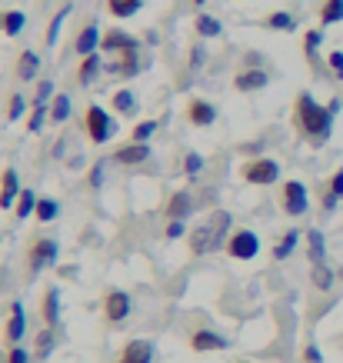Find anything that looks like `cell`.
<instances>
[{"instance_id": "cell-1", "label": "cell", "mask_w": 343, "mask_h": 363, "mask_svg": "<svg viewBox=\"0 0 343 363\" xmlns=\"http://www.w3.org/2000/svg\"><path fill=\"white\" fill-rule=\"evenodd\" d=\"M293 127H297V133L307 143L323 147L333 133V111L330 107H320V104L303 90V94H297V100H293Z\"/></svg>"}, {"instance_id": "cell-2", "label": "cell", "mask_w": 343, "mask_h": 363, "mask_svg": "<svg viewBox=\"0 0 343 363\" xmlns=\"http://www.w3.org/2000/svg\"><path fill=\"white\" fill-rule=\"evenodd\" d=\"M230 223H233V217L227 210H213L207 220L197 223V227L190 230V237H187L190 253H193V257H207V253L227 247V240H230Z\"/></svg>"}, {"instance_id": "cell-3", "label": "cell", "mask_w": 343, "mask_h": 363, "mask_svg": "<svg viewBox=\"0 0 343 363\" xmlns=\"http://www.w3.org/2000/svg\"><path fill=\"white\" fill-rule=\"evenodd\" d=\"M57 257H60V243H57L54 237H37V240H30V247H27V277L33 280L40 270L54 267Z\"/></svg>"}, {"instance_id": "cell-4", "label": "cell", "mask_w": 343, "mask_h": 363, "mask_svg": "<svg viewBox=\"0 0 343 363\" xmlns=\"http://www.w3.org/2000/svg\"><path fill=\"white\" fill-rule=\"evenodd\" d=\"M84 133H87L90 143H97L100 147V143H107L113 133H117V121H113L100 104H90L87 113H84Z\"/></svg>"}, {"instance_id": "cell-5", "label": "cell", "mask_w": 343, "mask_h": 363, "mask_svg": "<svg viewBox=\"0 0 343 363\" xmlns=\"http://www.w3.org/2000/svg\"><path fill=\"white\" fill-rule=\"evenodd\" d=\"M240 177L247 184H254V187H270V184L280 180V164L274 157H257V160H247L240 167Z\"/></svg>"}, {"instance_id": "cell-6", "label": "cell", "mask_w": 343, "mask_h": 363, "mask_svg": "<svg viewBox=\"0 0 343 363\" xmlns=\"http://www.w3.org/2000/svg\"><path fill=\"white\" fill-rule=\"evenodd\" d=\"M130 313H133L130 294H127V290H107V297H103V320H107L111 327H120Z\"/></svg>"}, {"instance_id": "cell-7", "label": "cell", "mask_w": 343, "mask_h": 363, "mask_svg": "<svg viewBox=\"0 0 343 363\" xmlns=\"http://www.w3.org/2000/svg\"><path fill=\"white\" fill-rule=\"evenodd\" d=\"M223 250H227V257H233V260H254L257 253H260V237H257L254 230H233Z\"/></svg>"}, {"instance_id": "cell-8", "label": "cell", "mask_w": 343, "mask_h": 363, "mask_svg": "<svg viewBox=\"0 0 343 363\" xmlns=\"http://www.w3.org/2000/svg\"><path fill=\"white\" fill-rule=\"evenodd\" d=\"M280 203H283V213H290V217H303L307 207H310L307 187H303L300 180H283V187H280Z\"/></svg>"}, {"instance_id": "cell-9", "label": "cell", "mask_w": 343, "mask_h": 363, "mask_svg": "<svg viewBox=\"0 0 343 363\" xmlns=\"http://www.w3.org/2000/svg\"><path fill=\"white\" fill-rule=\"evenodd\" d=\"M23 333H27V310H23L21 300H13L11 320L4 323V343H7V347H17V343L23 340Z\"/></svg>"}, {"instance_id": "cell-10", "label": "cell", "mask_w": 343, "mask_h": 363, "mask_svg": "<svg viewBox=\"0 0 343 363\" xmlns=\"http://www.w3.org/2000/svg\"><path fill=\"white\" fill-rule=\"evenodd\" d=\"M100 50H107V54H133V50H140V40L127 30H107L103 40H100Z\"/></svg>"}, {"instance_id": "cell-11", "label": "cell", "mask_w": 343, "mask_h": 363, "mask_svg": "<svg viewBox=\"0 0 343 363\" xmlns=\"http://www.w3.org/2000/svg\"><path fill=\"white\" fill-rule=\"evenodd\" d=\"M21 174L13 170V167H7L4 174H0V210H11L17 207V197H21Z\"/></svg>"}, {"instance_id": "cell-12", "label": "cell", "mask_w": 343, "mask_h": 363, "mask_svg": "<svg viewBox=\"0 0 343 363\" xmlns=\"http://www.w3.org/2000/svg\"><path fill=\"white\" fill-rule=\"evenodd\" d=\"M190 350H193V353L227 350V337H220L217 330H207V327H200V330L190 333Z\"/></svg>"}, {"instance_id": "cell-13", "label": "cell", "mask_w": 343, "mask_h": 363, "mask_svg": "<svg viewBox=\"0 0 343 363\" xmlns=\"http://www.w3.org/2000/svg\"><path fill=\"white\" fill-rule=\"evenodd\" d=\"M193 207H197L193 194H190V190H177L174 197L167 200L164 213H167V220H187L190 213H193Z\"/></svg>"}, {"instance_id": "cell-14", "label": "cell", "mask_w": 343, "mask_h": 363, "mask_svg": "<svg viewBox=\"0 0 343 363\" xmlns=\"http://www.w3.org/2000/svg\"><path fill=\"white\" fill-rule=\"evenodd\" d=\"M144 160H150V147L147 143L130 140L113 150V164H120V167H137V164H144Z\"/></svg>"}, {"instance_id": "cell-15", "label": "cell", "mask_w": 343, "mask_h": 363, "mask_svg": "<svg viewBox=\"0 0 343 363\" xmlns=\"http://www.w3.org/2000/svg\"><path fill=\"white\" fill-rule=\"evenodd\" d=\"M187 121L193 123V127H210V123L217 121V107H213L210 100L193 97V100L187 104Z\"/></svg>"}, {"instance_id": "cell-16", "label": "cell", "mask_w": 343, "mask_h": 363, "mask_svg": "<svg viewBox=\"0 0 343 363\" xmlns=\"http://www.w3.org/2000/svg\"><path fill=\"white\" fill-rule=\"evenodd\" d=\"M270 84V74L266 70H240L237 77H233V87L240 90V94H254V90H264Z\"/></svg>"}, {"instance_id": "cell-17", "label": "cell", "mask_w": 343, "mask_h": 363, "mask_svg": "<svg viewBox=\"0 0 343 363\" xmlns=\"http://www.w3.org/2000/svg\"><path fill=\"white\" fill-rule=\"evenodd\" d=\"M117 363H154V343L150 340H130L123 347Z\"/></svg>"}, {"instance_id": "cell-18", "label": "cell", "mask_w": 343, "mask_h": 363, "mask_svg": "<svg viewBox=\"0 0 343 363\" xmlns=\"http://www.w3.org/2000/svg\"><path fill=\"white\" fill-rule=\"evenodd\" d=\"M100 30H97V23H87V27H80L77 30V40H74V50H77L80 57H87V54H97V47H100Z\"/></svg>"}, {"instance_id": "cell-19", "label": "cell", "mask_w": 343, "mask_h": 363, "mask_svg": "<svg viewBox=\"0 0 343 363\" xmlns=\"http://www.w3.org/2000/svg\"><path fill=\"white\" fill-rule=\"evenodd\" d=\"M100 70H103L100 54H87L84 60H80V67H77V84H80V87H90V84L100 77Z\"/></svg>"}, {"instance_id": "cell-20", "label": "cell", "mask_w": 343, "mask_h": 363, "mask_svg": "<svg viewBox=\"0 0 343 363\" xmlns=\"http://www.w3.org/2000/svg\"><path fill=\"white\" fill-rule=\"evenodd\" d=\"M103 70H111L113 77H137L140 74V60H137V50L133 54H120V60H113L111 67H103Z\"/></svg>"}, {"instance_id": "cell-21", "label": "cell", "mask_w": 343, "mask_h": 363, "mask_svg": "<svg viewBox=\"0 0 343 363\" xmlns=\"http://www.w3.org/2000/svg\"><path fill=\"white\" fill-rule=\"evenodd\" d=\"M23 27H27V13L23 11H0V33L21 37Z\"/></svg>"}, {"instance_id": "cell-22", "label": "cell", "mask_w": 343, "mask_h": 363, "mask_svg": "<svg viewBox=\"0 0 343 363\" xmlns=\"http://www.w3.org/2000/svg\"><path fill=\"white\" fill-rule=\"evenodd\" d=\"M40 313H44L47 327H57V320H60V294H57V286H47L44 290V307H40Z\"/></svg>"}, {"instance_id": "cell-23", "label": "cell", "mask_w": 343, "mask_h": 363, "mask_svg": "<svg viewBox=\"0 0 343 363\" xmlns=\"http://www.w3.org/2000/svg\"><path fill=\"white\" fill-rule=\"evenodd\" d=\"M40 74V57L33 54V50H23L17 57V80H33Z\"/></svg>"}, {"instance_id": "cell-24", "label": "cell", "mask_w": 343, "mask_h": 363, "mask_svg": "<svg viewBox=\"0 0 343 363\" xmlns=\"http://www.w3.org/2000/svg\"><path fill=\"white\" fill-rule=\"evenodd\" d=\"M60 217V203L54 197H40L37 200V210H33V220L37 223H50Z\"/></svg>"}, {"instance_id": "cell-25", "label": "cell", "mask_w": 343, "mask_h": 363, "mask_svg": "<svg viewBox=\"0 0 343 363\" xmlns=\"http://www.w3.org/2000/svg\"><path fill=\"white\" fill-rule=\"evenodd\" d=\"M33 347H37V360H47V357L54 353V347H57V330L54 327H44V330L37 333Z\"/></svg>"}, {"instance_id": "cell-26", "label": "cell", "mask_w": 343, "mask_h": 363, "mask_svg": "<svg viewBox=\"0 0 343 363\" xmlns=\"http://www.w3.org/2000/svg\"><path fill=\"white\" fill-rule=\"evenodd\" d=\"M307 257H310V264H323V257H327V243H323L320 230H307Z\"/></svg>"}, {"instance_id": "cell-27", "label": "cell", "mask_w": 343, "mask_h": 363, "mask_svg": "<svg viewBox=\"0 0 343 363\" xmlns=\"http://www.w3.org/2000/svg\"><path fill=\"white\" fill-rule=\"evenodd\" d=\"M111 104H113V111L123 113V117L137 113V97H133V90H117V94H111Z\"/></svg>"}, {"instance_id": "cell-28", "label": "cell", "mask_w": 343, "mask_h": 363, "mask_svg": "<svg viewBox=\"0 0 343 363\" xmlns=\"http://www.w3.org/2000/svg\"><path fill=\"white\" fill-rule=\"evenodd\" d=\"M47 121H50V104H33L30 117H27V133H40Z\"/></svg>"}, {"instance_id": "cell-29", "label": "cell", "mask_w": 343, "mask_h": 363, "mask_svg": "<svg viewBox=\"0 0 343 363\" xmlns=\"http://www.w3.org/2000/svg\"><path fill=\"white\" fill-rule=\"evenodd\" d=\"M297 243H300V230H287L280 237L277 247H274V260H287L290 253L297 250Z\"/></svg>"}, {"instance_id": "cell-30", "label": "cell", "mask_w": 343, "mask_h": 363, "mask_svg": "<svg viewBox=\"0 0 343 363\" xmlns=\"http://www.w3.org/2000/svg\"><path fill=\"white\" fill-rule=\"evenodd\" d=\"M310 280H313V286H317V290H323V294H327V290L333 286V280H337V274H333L327 264H313Z\"/></svg>"}, {"instance_id": "cell-31", "label": "cell", "mask_w": 343, "mask_h": 363, "mask_svg": "<svg viewBox=\"0 0 343 363\" xmlns=\"http://www.w3.org/2000/svg\"><path fill=\"white\" fill-rule=\"evenodd\" d=\"M67 13H70V4H64L60 11L50 17V23H47V37H44V44L47 47H54L57 44V33H60V27H64V21H67Z\"/></svg>"}, {"instance_id": "cell-32", "label": "cell", "mask_w": 343, "mask_h": 363, "mask_svg": "<svg viewBox=\"0 0 343 363\" xmlns=\"http://www.w3.org/2000/svg\"><path fill=\"white\" fill-rule=\"evenodd\" d=\"M70 121V97L67 94H57L54 100H50V123H64Z\"/></svg>"}, {"instance_id": "cell-33", "label": "cell", "mask_w": 343, "mask_h": 363, "mask_svg": "<svg viewBox=\"0 0 343 363\" xmlns=\"http://www.w3.org/2000/svg\"><path fill=\"white\" fill-rule=\"evenodd\" d=\"M140 4L144 0H107V11H111V17H133L140 11Z\"/></svg>"}, {"instance_id": "cell-34", "label": "cell", "mask_w": 343, "mask_h": 363, "mask_svg": "<svg viewBox=\"0 0 343 363\" xmlns=\"http://www.w3.org/2000/svg\"><path fill=\"white\" fill-rule=\"evenodd\" d=\"M37 200L33 197V190H21V197H17V207H13V213H17V220H27L33 210H37Z\"/></svg>"}, {"instance_id": "cell-35", "label": "cell", "mask_w": 343, "mask_h": 363, "mask_svg": "<svg viewBox=\"0 0 343 363\" xmlns=\"http://www.w3.org/2000/svg\"><path fill=\"white\" fill-rule=\"evenodd\" d=\"M343 21V0H323L320 23H340Z\"/></svg>"}, {"instance_id": "cell-36", "label": "cell", "mask_w": 343, "mask_h": 363, "mask_svg": "<svg viewBox=\"0 0 343 363\" xmlns=\"http://www.w3.org/2000/svg\"><path fill=\"white\" fill-rule=\"evenodd\" d=\"M220 30H223L220 21H213L210 13H200L197 17V33L200 37H220Z\"/></svg>"}, {"instance_id": "cell-37", "label": "cell", "mask_w": 343, "mask_h": 363, "mask_svg": "<svg viewBox=\"0 0 343 363\" xmlns=\"http://www.w3.org/2000/svg\"><path fill=\"white\" fill-rule=\"evenodd\" d=\"M264 27H270V30H293V17L287 11H277L274 17H266Z\"/></svg>"}, {"instance_id": "cell-38", "label": "cell", "mask_w": 343, "mask_h": 363, "mask_svg": "<svg viewBox=\"0 0 343 363\" xmlns=\"http://www.w3.org/2000/svg\"><path fill=\"white\" fill-rule=\"evenodd\" d=\"M157 133V121H144V123H137L133 127V133H130V140H137V143H147L150 137Z\"/></svg>"}, {"instance_id": "cell-39", "label": "cell", "mask_w": 343, "mask_h": 363, "mask_svg": "<svg viewBox=\"0 0 343 363\" xmlns=\"http://www.w3.org/2000/svg\"><path fill=\"white\" fill-rule=\"evenodd\" d=\"M200 170H203V157L193 154V150H190V154H184V174L193 180V177H200Z\"/></svg>"}, {"instance_id": "cell-40", "label": "cell", "mask_w": 343, "mask_h": 363, "mask_svg": "<svg viewBox=\"0 0 343 363\" xmlns=\"http://www.w3.org/2000/svg\"><path fill=\"white\" fill-rule=\"evenodd\" d=\"M23 111H27V100H23V94H11V104H7V121H21Z\"/></svg>"}, {"instance_id": "cell-41", "label": "cell", "mask_w": 343, "mask_h": 363, "mask_svg": "<svg viewBox=\"0 0 343 363\" xmlns=\"http://www.w3.org/2000/svg\"><path fill=\"white\" fill-rule=\"evenodd\" d=\"M54 97H57L54 84H50V80H40V84H37V94H33V104H50Z\"/></svg>"}, {"instance_id": "cell-42", "label": "cell", "mask_w": 343, "mask_h": 363, "mask_svg": "<svg viewBox=\"0 0 343 363\" xmlns=\"http://www.w3.org/2000/svg\"><path fill=\"white\" fill-rule=\"evenodd\" d=\"M320 40H323L320 30H307V37H303V50H307V57H310V60L317 57V47H320Z\"/></svg>"}, {"instance_id": "cell-43", "label": "cell", "mask_w": 343, "mask_h": 363, "mask_svg": "<svg viewBox=\"0 0 343 363\" xmlns=\"http://www.w3.org/2000/svg\"><path fill=\"white\" fill-rule=\"evenodd\" d=\"M103 170H107V160H97V164L90 167V187L94 190L103 187Z\"/></svg>"}, {"instance_id": "cell-44", "label": "cell", "mask_w": 343, "mask_h": 363, "mask_svg": "<svg viewBox=\"0 0 343 363\" xmlns=\"http://www.w3.org/2000/svg\"><path fill=\"white\" fill-rule=\"evenodd\" d=\"M7 363H33V357H30V350H23L21 343H17V347L7 350Z\"/></svg>"}, {"instance_id": "cell-45", "label": "cell", "mask_w": 343, "mask_h": 363, "mask_svg": "<svg viewBox=\"0 0 343 363\" xmlns=\"http://www.w3.org/2000/svg\"><path fill=\"white\" fill-rule=\"evenodd\" d=\"M303 363H323V353L317 343H307V347H303Z\"/></svg>"}, {"instance_id": "cell-46", "label": "cell", "mask_w": 343, "mask_h": 363, "mask_svg": "<svg viewBox=\"0 0 343 363\" xmlns=\"http://www.w3.org/2000/svg\"><path fill=\"white\" fill-rule=\"evenodd\" d=\"M184 233H187L184 220H170V223H167V240H177V237H184Z\"/></svg>"}, {"instance_id": "cell-47", "label": "cell", "mask_w": 343, "mask_h": 363, "mask_svg": "<svg viewBox=\"0 0 343 363\" xmlns=\"http://www.w3.org/2000/svg\"><path fill=\"white\" fill-rule=\"evenodd\" d=\"M327 60H330V67H333V77L343 80V54H340V50H333Z\"/></svg>"}, {"instance_id": "cell-48", "label": "cell", "mask_w": 343, "mask_h": 363, "mask_svg": "<svg viewBox=\"0 0 343 363\" xmlns=\"http://www.w3.org/2000/svg\"><path fill=\"white\" fill-rule=\"evenodd\" d=\"M330 194H337V197L343 200V167L333 174V180H330Z\"/></svg>"}, {"instance_id": "cell-49", "label": "cell", "mask_w": 343, "mask_h": 363, "mask_svg": "<svg viewBox=\"0 0 343 363\" xmlns=\"http://www.w3.org/2000/svg\"><path fill=\"white\" fill-rule=\"evenodd\" d=\"M337 200H340V197H337V194H330V190H327V194H323V210H333V207H337Z\"/></svg>"}, {"instance_id": "cell-50", "label": "cell", "mask_w": 343, "mask_h": 363, "mask_svg": "<svg viewBox=\"0 0 343 363\" xmlns=\"http://www.w3.org/2000/svg\"><path fill=\"white\" fill-rule=\"evenodd\" d=\"M200 60H203V50H200V47H197V50H193V54H190V64L197 67V64H200Z\"/></svg>"}, {"instance_id": "cell-51", "label": "cell", "mask_w": 343, "mask_h": 363, "mask_svg": "<svg viewBox=\"0 0 343 363\" xmlns=\"http://www.w3.org/2000/svg\"><path fill=\"white\" fill-rule=\"evenodd\" d=\"M193 4H197V7H203V4H207V0H193Z\"/></svg>"}, {"instance_id": "cell-52", "label": "cell", "mask_w": 343, "mask_h": 363, "mask_svg": "<svg viewBox=\"0 0 343 363\" xmlns=\"http://www.w3.org/2000/svg\"><path fill=\"white\" fill-rule=\"evenodd\" d=\"M340 277H343V270H340Z\"/></svg>"}, {"instance_id": "cell-53", "label": "cell", "mask_w": 343, "mask_h": 363, "mask_svg": "<svg viewBox=\"0 0 343 363\" xmlns=\"http://www.w3.org/2000/svg\"><path fill=\"white\" fill-rule=\"evenodd\" d=\"M240 363H244V360H240Z\"/></svg>"}, {"instance_id": "cell-54", "label": "cell", "mask_w": 343, "mask_h": 363, "mask_svg": "<svg viewBox=\"0 0 343 363\" xmlns=\"http://www.w3.org/2000/svg\"><path fill=\"white\" fill-rule=\"evenodd\" d=\"M0 363H4V360H0Z\"/></svg>"}]
</instances>
